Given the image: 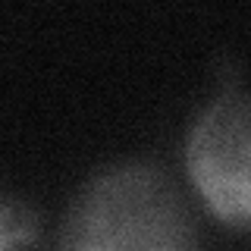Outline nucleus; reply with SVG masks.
Listing matches in <instances>:
<instances>
[{
	"label": "nucleus",
	"instance_id": "obj_2",
	"mask_svg": "<svg viewBox=\"0 0 251 251\" xmlns=\"http://www.w3.org/2000/svg\"><path fill=\"white\" fill-rule=\"evenodd\" d=\"M185 173L220 223L245 232L251 217V100L226 85L195 116L185 138Z\"/></svg>",
	"mask_w": 251,
	"mask_h": 251
},
{
	"label": "nucleus",
	"instance_id": "obj_3",
	"mask_svg": "<svg viewBox=\"0 0 251 251\" xmlns=\"http://www.w3.org/2000/svg\"><path fill=\"white\" fill-rule=\"evenodd\" d=\"M41 214L28 198L0 188V251H41Z\"/></svg>",
	"mask_w": 251,
	"mask_h": 251
},
{
	"label": "nucleus",
	"instance_id": "obj_1",
	"mask_svg": "<svg viewBox=\"0 0 251 251\" xmlns=\"http://www.w3.org/2000/svg\"><path fill=\"white\" fill-rule=\"evenodd\" d=\"M53 251H204V242L173 173L148 157H123L73 192Z\"/></svg>",
	"mask_w": 251,
	"mask_h": 251
}]
</instances>
